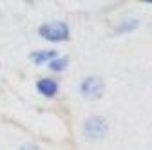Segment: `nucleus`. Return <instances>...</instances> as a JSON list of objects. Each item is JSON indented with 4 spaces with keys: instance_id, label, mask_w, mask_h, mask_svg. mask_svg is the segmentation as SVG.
<instances>
[{
    "instance_id": "obj_1",
    "label": "nucleus",
    "mask_w": 152,
    "mask_h": 150,
    "mask_svg": "<svg viewBox=\"0 0 152 150\" xmlns=\"http://www.w3.org/2000/svg\"><path fill=\"white\" fill-rule=\"evenodd\" d=\"M107 132V121L100 116H94V118H89L85 121V127H83V134L89 138V139H102Z\"/></svg>"
},
{
    "instance_id": "obj_2",
    "label": "nucleus",
    "mask_w": 152,
    "mask_h": 150,
    "mask_svg": "<svg viewBox=\"0 0 152 150\" xmlns=\"http://www.w3.org/2000/svg\"><path fill=\"white\" fill-rule=\"evenodd\" d=\"M40 34L47 40H53V42H58V40H65L67 34H69V29L65 24L62 22H53V24H47V25H42L40 27Z\"/></svg>"
},
{
    "instance_id": "obj_3",
    "label": "nucleus",
    "mask_w": 152,
    "mask_h": 150,
    "mask_svg": "<svg viewBox=\"0 0 152 150\" xmlns=\"http://www.w3.org/2000/svg\"><path fill=\"white\" fill-rule=\"evenodd\" d=\"M82 94L87 100H98L103 94V82L100 78H85L82 83Z\"/></svg>"
},
{
    "instance_id": "obj_4",
    "label": "nucleus",
    "mask_w": 152,
    "mask_h": 150,
    "mask_svg": "<svg viewBox=\"0 0 152 150\" xmlns=\"http://www.w3.org/2000/svg\"><path fill=\"white\" fill-rule=\"evenodd\" d=\"M36 87H38V90H40L44 96H54L56 89H58L56 82H54V80H49V78H44V80H40Z\"/></svg>"
},
{
    "instance_id": "obj_5",
    "label": "nucleus",
    "mask_w": 152,
    "mask_h": 150,
    "mask_svg": "<svg viewBox=\"0 0 152 150\" xmlns=\"http://www.w3.org/2000/svg\"><path fill=\"white\" fill-rule=\"evenodd\" d=\"M54 51H42V52H33L31 54V60H34V63H42L45 60H51L54 58Z\"/></svg>"
},
{
    "instance_id": "obj_6",
    "label": "nucleus",
    "mask_w": 152,
    "mask_h": 150,
    "mask_svg": "<svg viewBox=\"0 0 152 150\" xmlns=\"http://www.w3.org/2000/svg\"><path fill=\"white\" fill-rule=\"evenodd\" d=\"M134 27H138V20H127L123 25H120L116 31L118 33H125V31H130V29H134Z\"/></svg>"
},
{
    "instance_id": "obj_7",
    "label": "nucleus",
    "mask_w": 152,
    "mask_h": 150,
    "mask_svg": "<svg viewBox=\"0 0 152 150\" xmlns=\"http://www.w3.org/2000/svg\"><path fill=\"white\" fill-rule=\"evenodd\" d=\"M65 63H67V60L64 58V60H54V62H51L49 65H51V69H54V71H60V69L65 67Z\"/></svg>"
},
{
    "instance_id": "obj_8",
    "label": "nucleus",
    "mask_w": 152,
    "mask_h": 150,
    "mask_svg": "<svg viewBox=\"0 0 152 150\" xmlns=\"http://www.w3.org/2000/svg\"><path fill=\"white\" fill-rule=\"evenodd\" d=\"M20 150H38V148H36L34 145H24V146H22Z\"/></svg>"
}]
</instances>
